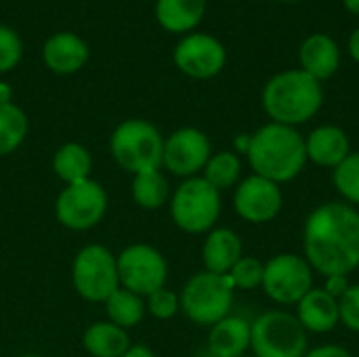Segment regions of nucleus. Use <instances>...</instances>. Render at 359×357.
Listing matches in <instances>:
<instances>
[{
  "label": "nucleus",
  "mask_w": 359,
  "mask_h": 357,
  "mask_svg": "<svg viewBox=\"0 0 359 357\" xmlns=\"http://www.w3.org/2000/svg\"><path fill=\"white\" fill-rule=\"evenodd\" d=\"M42 59L55 74H74L88 61V46L80 36L61 32L44 42Z\"/></svg>",
  "instance_id": "18"
},
{
  "label": "nucleus",
  "mask_w": 359,
  "mask_h": 357,
  "mask_svg": "<svg viewBox=\"0 0 359 357\" xmlns=\"http://www.w3.org/2000/svg\"><path fill=\"white\" fill-rule=\"evenodd\" d=\"M280 2H292V0H280Z\"/></svg>",
  "instance_id": "40"
},
{
  "label": "nucleus",
  "mask_w": 359,
  "mask_h": 357,
  "mask_svg": "<svg viewBox=\"0 0 359 357\" xmlns=\"http://www.w3.org/2000/svg\"><path fill=\"white\" fill-rule=\"evenodd\" d=\"M242 240L236 231L227 227L212 229L202 246V261L206 271L217 276H227L233 265L244 257Z\"/></svg>",
  "instance_id": "19"
},
{
  "label": "nucleus",
  "mask_w": 359,
  "mask_h": 357,
  "mask_svg": "<svg viewBox=\"0 0 359 357\" xmlns=\"http://www.w3.org/2000/svg\"><path fill=\"white\" fill-rule=\"evenodd\" d=\"M206 0H158L156 19L158 23L172 34H185L198 27L204 19Z\"/></svg>",
  "instance_id": "21"
},
{
  "label": "nucleus",
  "mask_w": 359,
  "mask_h": 357,
  "mask_svg": "<svg viewBox=\"0 0 359 357\" xmlns=\"http://www.w3.org/2000/svg\"><path fill=\"white\" fill-rule=\"evenodd\" d=\"M8 97H11V88L0 82V103H8Z\"/></svg>",
  "instance_id": "39"
},
{
  "label": "nucleus",
  "mask_w": 359,
  "mask_h": 357,
  "mask_svg": "<svg viewBox=\"0 0 359 357\" xmlns=\"http://www.w3.org/2000/svg\"><path fill=\"white\" fill-rule=\"evenodd\" d=\"M248 145H250V135H238V139H236V149L242 151V154H246V151H248Z\"/></svg>",
  "instance_id": "37"
},
{
  "label": "nucleus",
  "mask_w": 359,
  "mask_h": 357,
  "mask_svg": "<svg viewBox=\"0 0 359 357\" xmlns=\"http://www.w3.org/2000/svg\"><path fill=\"white\" fill-rule=\"evenodd\" d=\"M55 210L61 225L76 231L90 229L103 219L107 210V194L97 181L84 179L67 185L59 194Z\"/></svg>",
  "instance_id": "10"
},
{
  "label": "nucleus",
  "mask_w": 359,
  "mask_h": 357,
  "mask_svg": "<svg viewBox=\"0 0 359 357\" xmlns=\"http://www.w3.org/2000/svg\"><path fill=\"white\" fill-rule=\"evenodd\" d=\"M307 335L294 314L265 311L250 324V349L255 357H305Z\"/></svg>",
  "instance_id": "4"
},
{
  "label": "nucleus",
  "mask_w": 359,
  "mask_h": 357,
  "mask_svg": "<svg viewBox=\"0 0 359 357\" xmlns=\"http://www.w3.org/2000/svg\"><path fill=\"white\" fill-rule=\"evenodd\" d=\"M305 151L307 162L334 170L351 154V143L341 126L322 124L305 137Z\"/></svg>",
  "instance_id": "15"
},
{
  "label": "nucleus",
  "mask_w": 359,
  "mask_h": 357,
  "mask_svg": "<svg viewBox=\"0 0 359 357\" xmlns=\"http://www.w3.org/2000/svg\"><path fill=\"white\" fill-rule=\"evenodd\" d=\"M282 206H284L282 187L269 179L250 175L236 185L233 208L244 221L252 225L273 221L280 215Z\"/></svg>",
  "instance_id": "13"
},
{
  "label": "nucleus",
  "mask_w": 359,
  "mask_h": 357,
  "mask_svg": "<svg viewBox=\"0 0 359 357\" xmlns=\"http://www.w3.org/2000/svg\"><path fill=\"white\" fill-rule=\"evenodd\" d=\"M90 166H93L90 154L82 145H78V143L61 145L57 149L55 158H53V168H55L57 177L61 181H65L67 185L88 179Z\"/></svg>",
  "instance_id": "23"
},
{
  "label": "nucleus",
  "mask_w": 359,
  "mask_h": 357,
  "mask_svg": "<svg viewBox=\"0 0 359 357\" xmlns=\"http://www.w3.org/2000/svg\"><path fill=\"white\" fill-rule=\"evenodd\" d=\"M175 65L189 78L208 80L221 74L227 63L223 42L210 34H189L175 46Z\"/></svg>",
  "instance_id": "12"
},
{
  "label": "nucleus",
  "mask_w": 359,
  "mask_h": 357,
  "mask_svg": "<svg viewBox=\"0 0 359 357\" xmlns=\"http://www.w3.org/2000/svg\"><path fill=\"white\" fill-rule=\"evenodd\" d=\"M233 284L229 276L200 271L187 280L179 297L181 309L198 326H215L229 316L233 303Z\"/></svg>",
  "instance_id": "5"
},
{
  "label": "nucleus",
  "mask_w": 359,
  "mask_h": 357,
  "mask_svg": "<svg viewBox=\"0 0 359 357\" xmlns=\"http://www.w3.org/2000/svg\"><path fill=\"white\" fill-rule=\"evenodd\" d=\"M82 343H84V349L93 357H122L130 349V341L124 328L111 322L93 324L84 332Z\"/></svg>",
  "instance_id": "22"
},
{
  "label": "nucleus",
  "mask_w": 359,
  "mask_h": 357,
  "mask_svg": "<svg viewBox=\"0 0 359 357\" xmlns=\"http://www.w3.org/2000/svg\"><path fill=\"white\" fill-rule=\"evenodd\" d=\"M305 357H353L345 347L341 345H320L309 349Z\"/></svg>",
  "instance_id": "34"
},
{
  "label": "nucleus",
  "mask_w": 359,
  "mask_h": 357,
  "mask_svg": "<svg viewBox=\"0 0 359 357\" xmlns=\"http://www.w3.org/2000/svg\"><path fill=\"white\" fill-rule=\"evenodd\" d=\"M246 156L252 175L282 185L297 179L307 164L305 137L292 126L269 122L250 135Z\"/></svg>",
  "instance_id": "2"
},
{
  "label": "nucleus",
  "mask_w": 359,
  "mask_h": 357,
  "mask_svg": "<svg viewBox=\"0 0 359 357\" xmlns=\"http://www.w3.org/2000/svg\"><path fill=\"white\" fill-rule=\"evenodd\" d=\"M240 173H242V162H240L238 154H233V151L212 154L210 160L204 166V179L217 191H223V189H229V187L238 185Z\"/></svg>",
  "instance_id": "26"
},
{
  "label": "nucleus",
  "mask_w": 359,
  "mask_h": 357,
  "mask_svg": "<svg viewBox=\"0 0 359 357\" xmlns=\"http://www.w3.org/2000/svg\"><path fill=\"white\" fill-rule=\"evenodd\" d=\"M261 288L278 305H297L313 288V269L301 255H276L265 263Z\"/></svg>",
  "instance_id": "9"
},
{
  "label": "nucleus",
  "mask_w": 359,
  "mask_h": 357,
  "mask_svg": "<svg viewBox=\"0 0 359 357\" xmlns=\"http://www.w3.org/2000/svg\"><path fill=\"white\" fill-rule=\"evenodd\" d=\"M122 357H156V353L151 349L143 347V345H137V347H130Z\"/></svg>",
  "instance_id": "36"
},
{
  "label": "nucleus",
  "mask_w": 359,
  "mask_h": 357,
  "mask_svg": "<svg viewBox=\"0 0 359 357\" xmlns=\"http://www.w3.org/2000/svg\"><path fill=\"white\" fill-rule=\"evenodd\" d=\"M263 271H265V263H261L255 257H242L227 276H229L233 288L255 290L263 284Z\"/></svg>",
  "instance_id": "29"
},
{
  "label": "nucleus",
  "mask_w": 359,
  "mask_h": 357,
  "mask_svg": "<svg viewBox=\"0 0 359 357\" xmlns=\"http://www.w3.org/2000/svg\"><path fill=\"white\" fill-rule=\"evenodd\" d=\"M351 284H349V276H328L326 280H324V290L330 295V297H334L337 301L347 292V288H349Z\"/></svg>",
  "instance_id": "33"
},
{
  "label": "nucleus",
  "mask_w": 359,
  "mask_h": 357,
  "mask_svg": "<svg viewBox=\"0 0 359 357\" xmlns=\"http://www.w3.org/2000/svg\"><path fill=\"white\" fill-rule=\"evenodd\" d=\"M133 198L141 208L156 210L168 200V181L160 170L137 173L133 181Z\"/></svg>",
  "instance_id": "24"
},
{
  "label": "nucleus",
  "mask_w": 359,
  "mask_h": 357,
  "mask_svg": "<svg viewBox=\"0 0 359 357\" xmlns=\"http://www.w3.org/2000/svg\"><path fill=\"white\" fill-rule=\"evenodd\" d=\"M339 322L347 330L359 332V284H351L339 299Z\"/></svg>",
  "instance_id": "31"
},
{
  "label": "nucleus",
  "mask_w": 359,
  "mask_h": 357,
  "mask_svg": "<svg viewBox=\"0 0 359 357\" xmlns=\"http://www.w3.org/2000/svg\"><path fill=\"white\" fill-rule=\"evenodd\" d=\"M242 357H255V356H242Z\"/></svg>",
  "instance_id": "42"
},
{
  "label": "nucleus",
  "mask_w": 359,
  "mask_h": 357,
  "mask_svg": "<svg viewBox=\"0 0 359 357\" xmlns=\"http://www.w3.org/2000/svg\"><path fill=\"white\" fill-rule=\"evenodd\" d=\"M27 133L25 114L13 103H0V156L15 151Z\"/></svg>",
  "instance_id": "27"
},
{
  "label": "nucleus",
  "mask_w": 359,
  "mask_h": 357,
  "mask_svg": "<svg viewBox=\"0 0 359 357\" xmlns=\"http://www.w3.org/2000/svg\"><path fill=\"white\" fill-rule=\"evenodd\" d=\"M303 257L313 271L349 276L359 267V210L345 202L313 208L303 227Z\"/></svg>",
  "instance_id": "1"
},
{
  "label": "nucleus",
  "mask_w": 359,
  "mask_h": 357,
  "mask_svg": "<svg viewBox=\"0 0 359 357\" xmlns=\"http://www.w3.org/2000/svg\"><path fill=\"white\" fill-rule=\"evenodd\" d=\"M179 307H181L179 297H177L175 292L166 290V288H160V290H156V292H151V295L147 297V309H149V314H151L154 318H158V320H168V318H172V316L177 314Z\"/></svg>",
  "instance_id": "32"
},
{
  "label": "nucleus",
  "mask_w": 359,
  "mask_h": 357,
  "mask_svg": "<svg viewBox=\"0 0 359 357\" xmlns=\"http://www.w3.org/2000/svg\"><path fill=\"white\" fill-rule=\"evenodd\" d=\"M301 69L324 82L330 80L341 67V48L334 38L328 34H311L301 42L299 48Z\"/></svg>",
  "instance_id": "16"
},
{
  "label": "nucleus",
  "mask_w": 359,
  "mask_h": 357,
  "mask_svg": "<svg viewBox=\"0 0 359 357\" xmlns=\"http://www.w3.org/2000/svg\"><path fill=\"white\" fill-rule=\"evenodd\" d=\"M208 349L215 357H242L250 349V324L244 318L227 316L210 328Z\"/></svg>",
  "instance_id": "20"
},
{
  "label": "nucleus",
  "mask_w": 359,
  "mask_h": 357,
  "mask_svg": "<svg viewBox=\"0 0 359 357\" xmlns=\"http://www.w3.org/2000/svg\"><path fill=\"white\" fill-rule=\"evenodd\" d=\"M347 50H349V57H351L353 61H358L359 63V27L351 32V36H349V42H347Z\"/></svg>",
  "instance_id": "35"
},
{
  "label": "nucleus",
  "mask_w": 359,
  "mask_h": 357,
  "mask_svg": "<svg viewBox=\"0 0 359 357\" xmlns=\"http://www.w3.org/2000/svg\"><path fill=\"white\" fill-rule=\"evenodd\" d=\"M297 320L307 332L326 335L334 330L339 322V301L330 297L324 288H311L297 303Z\"/></svg>",
  "instance_id": "17"
},
{
  "label": "nucleus",
  "mask_w": 359,
  "mask_h": 357,
  "mask_svg": "<svg viewBox=\"0 0 359 357\" xmlns=\"http://www.w3.org/2000/svg\"><path fill=\"white\" fill-rule=\"evenodd\" d=\"M105 309H107L111 324H116L120 328H133L143 320L145 303L141 301L139 295H135L126 288H118L105 301Z\"/></svg>",
  "instance_id": "25"
},
{
  "label": "nucleus",
  "mask_w": 359,
  "mask_h": 357,
  "mask_svg": "<svg viewBox=\"0 0 359 357\" xmlns=\"http://www.w3.org/2000/svg\"><path fill=\"white\" fill-rule=\"evenodd\" d=\"M212 156L208 137L198 128H179L164 141L162 166L172 175L191 179L196 173L204 170L206 162Z\"/></svg>",
  "instance_id": "14"
},
{
  "label": "nucleus",
  "mask_w": 359,
  "mask_h": 357,
  "mask_svg": "<svg viewBox=\"0 0 359 357\" xmlns=\"http://www.w3.org/2000/svg\"><path fill=\"white\" fill-rule=\"evenodd\" d=\"M120 284L135 295H151L164 288L168 278V265L160 250L147 244H135L122 250L118 257Z\"/></svg>",
  "instance_id": "11"
},
{
  "label": "nucleus",
  "mask_w": 359,
  "mask_h": 357,
  "mask_svg": "<svg viewBox=\"0 0 359 357\" xmlns=\"http://www.w3.org/2000/svg\"><path fill=\"white\" fill-rule=\"evenodd\" d=\"M345 8L353 15H359V0H343Z\"/></svg>",
  "instance_id": "38"
},
{
  "label": "nucleus",
  "mask_w": 359,
  "mask_h": 357,
  "mask_svg": "<svg viewBox=\"0 0 359 357\" xmlns=\"http://www.w3.org/2000/svg\"><path fill=\"white\" fill-rule=\"evenodd\" d=\"M332 183L345 202L359 204V151H351L332 170Z\"/></svg>",
  "instance_id": "28"
},
{
  "label": "nucleus",
  "mask_w": 359,
  "mask_h": 357,
  "mask_svg": "<svg viewBox=\"0 0 359 357\" xmlns=\"http://www.w3.org/2000/svg\"><path fill=\"white\" fill-rule=\"evenodd\" d=\"M23 357H40V356H23Z\"/></svg>",
  "instance_id": "41"
},
{
  "label": "nucleus",
  "mask_w": 359,
  "mask_h": 357,
  "mask_svg": "<svg viewBox=\"0 0 359 357\" xmlns=\"http://www.w3.org/2000/svg\"><path fill=\"white\" fill-rule=\"evenodd\" d=\"M170 215L179 229L187 234H204L212 229L221 215V191H217L204 177L185 179L170 200Z\"/></svg>",
  "instance_id": "7"
},
{
  "label": "nucleus",
  "mask_w": 359,
  "mask_h": 357,
  "mask_svg": "<svg viewBox=\"0 0 359 357\" xmlns=\"http://www.w3.org/2000/svg\"><path fill=\"white\" fill-rule=\"evenodd\" d=\"M114 160L130 173L160 170L164 156V139L160 130L145 120H126L111 135Z\"/></svg>",
  "instance_id": "6"
},
{
  "label": "nucleus",
  "mask_w": 359,
  "mask_h": 357,
  "mask_svg": "<svg viewBox=\"0 0 359 357\" xmlns=\"http://www.w3.org/2000/svg\"><path fill=\"white\" fill-rule=\"evenodd\" d=\"M21 50L23 46L19 36L11 27L0 25V72L13 69L21 59Z\"/></svg>",
  "instance_id": "30"
},
{
  "label": "nucleus",
  "mask_w": 359,
  "mask_h": 357,
  "mask_svg": "<svg viewBox=\"0 0 359 357\" xmlns=\"http://www.w3.org/2000/svg\"><path fill=\"white\" fill-rule=\"evenodd\" d=\"M74 288L80 297L95 303H105L120 284L118 259L99 244L86 246L76 255L74 261Z\"/></svg>",
  "instance_id": "8"
},
{
  "label": "nucleus",
  "mask_w": 359,
  "mask_h": 357,
  "mask_svg": "<svg viewBox=\"0 0 359 357\" xmlns=\"http://www.w3.org/2000/svg\"><path fill=\"white\" fill-rule=\"evenodd\" d=\"M261 103L271 122L297 128L322 109L324 88L320 80L301 67L284 69L267 80Z\"/></svg>",
  "instance_id": "3"
}]
</instances>
